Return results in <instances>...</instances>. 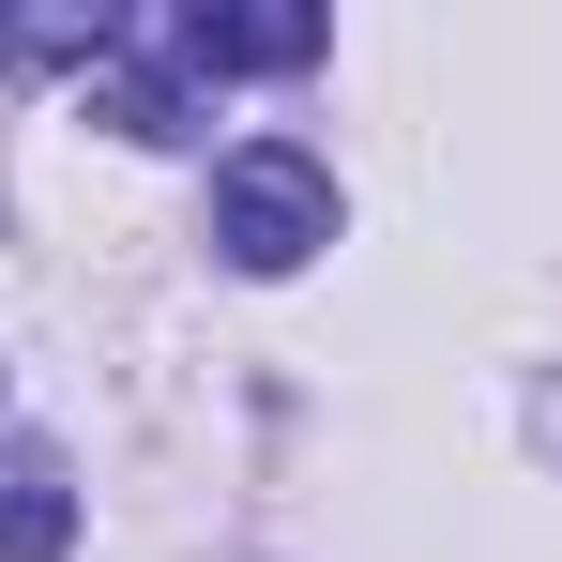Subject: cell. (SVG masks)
I'll return each instance as SVG.
<instances>
[{
	"instance_id": "obj_1",
	"label": "cell",
	"mask_w": 562,
	"mask_h": 562,
	"mask_svg": "<svg viewBox=\"0 0 562 562\" xmlns=\"http://www.w3.org/2000/svg\"><path fill=\"white\" fill-rule=\"evenodd\" d=\"M213 244H228V274H304V259L335 244V183H319V153H289V137L228 153V168H213Z\"/></svg>"
},
{
	"instance_id": "obj_2",
	"label": "cell",
	"mask_w": 562,
	"mask_h": 562,
	"mask_svg": "<svg viewBox=\"0 0 562 562\" xmlns=\"http://www.w3.org/2000/svg\"><path fill=\"white\" fill-rule=\"evenodd\" d=\"M168 46H183L198 77H304V61H319L335 31H319V15H244V0H198Z\"/></svg>"
},
{
	"instance_id": "obj_3",
	"label": "cell",
	"mask_w": 562,
	"mask_h": 562,
	"mask_svg": "<svg viewBox=\"0 0 562 562\" xmlns=\"http://www.w3.org/2000/svg\"><path fill=\"white\" fill-rule=\"evenodd\" d=\"M61 548H77V486H61V457L0 441V562H61Z\"/></svg>"
},
{
	"instance_id": "obj_4",
	"label": "cell",
	"mask_w": 562,
	"mask_h": 562,
	"mask_svg": "<svg viewBox=\"0 0 562 562\" xmlns=\"http://www.w3.org/2000/svg\"><path fill=\"white\" fill-rule=\"evenodd\" d=\"M92 122H106V137H198L183 77H153V61H122V46L92 61Z\"/></svg>"
}]
</instances>
